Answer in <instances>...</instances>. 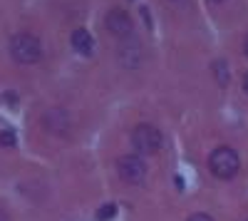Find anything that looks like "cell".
<instances>
[{
	"mask_svg": "<svg viewBox=\"0 0 248 221\" xmlns=\"http://www.w3.org/2000/svg\"><path fill=\"white\" fill-rule=\"evenodd\" d=\"M189 221H214V219H211L209 214H194V216H191Z\"/></svg>",
	"mask_w": 248,
	"mask_h": 221,
	"instance_id": "obj_12",
	"label": "cell"
},
{
	"mask_svg": "<svg viewBox=\"0 0 248 221\" xmlns=\"http://www.w3.org/2000/svg\"><path fill=\"white\" fill-rule=\"evenodd\" d=\"M45 127L50 129V132H55V134H65L67 129H70V117H67V112L65 110H50L47 114H45Z\"/></svg>",
	"mask_w": 248,
	"mask_h": 221,
	"instance_id": "obj_6",
	"label": "cell"
},
{
	"mask_svg": "<svg viewBox=\"0 0 248 221\" xmlns=\"http://www.w3.org/2000/svg\"><path fill=\"white\" fill-rule=\"evenodd\" d=\"M139 57H141V52H139V45H137V43H132V47H129V45H124L122 52H119L122 65H124V67H129V70H134V67L139 65Z\"/></svg>",
	"mask_w": 248,
	"mask_h": 221,
	"instance_id": "obj_8",
	"label": "cell"
},
{
	"mask_svg": "<svg viewBox=\"0 0 248 221\" xmlns=\"http://www.w3.org/2000/svg\"><path fill=\"white\" fill-rule=\"evenodd\" d=\"M214 75H216V82H218L221 87H226V85H229L231 72H229V65H226L223 60H216V63H214Z\"/></svg>",
	"mask_w": 248,
	"mask_h": 221,
	"instance_id": "obj_9",
	"label": "cell"
},
{
	"mask_svg": "<svg viewBox=\"0 0 248 221\" xmlns=\"http://www.w3.org/2000/svg\"><path fill=\"white\" fill-rule=\"evenodd\" d=\"M117 172L122 176V182L139 184V182H144V176H147V164H144V159L139 154H124L117 162Z\"/></svg>",
	"mask_w": 248,
	"mask_h": 221,
	"instance_id": "obj_3",
	"label": "cell"
},
{
	"mask_svg": "<svg viewBox=\"0 0 248 221\" xmlns=\"http://www.w3.org/2000/svg\"><path fill=\"white\" fill-rule=\"evenodd\" d=\"M132 144H134L137 154H154L161 147V134L152 125H139L132 132Z\"/></svg>",
	"mask_w": 248,
	"mask_h": 221,
	"instance_id": "obj_4",
	"label": "cell"
},
{
	"mask_svg": "<svg viewBox=\"0 0 248 221\" xmlns=\"http://www.w3.org/2000/svg\"><path fill=\"white\" fill-rule=\"evenodd\" d=\"M211 3H221V0H211Z\"/></svg>",
	"mask_w": 248,
	"mask_h": 221,
	"instance_id": "obj_15",
	"label": "cell"
},
{
	"mask_svg": "<svg viewBox=\"0 0 248 221\" xmlns=\"http://www.w3.org/2000/svg\"><path fill=\"white\" fill-rule=\"evenodd\" d=\"M238 167H241V159H238V154H236L231 147H218V149H214L211 157H209V169H211V174L218 176V179H231V176H236Z\"/></svg>",
	"mask_w": 248,
	"mask_h": 221,
	"instance_id": "obj_2",
	"label": "cell"
},
{
	"mask_svg": "<svg viewBox=\"0 0 248 221\" xmlns=\"http://www.w3.org/2000/svg\"><path fill=\"white\" fill-rule=\"evenodd\" d=\"M105 25H107V30H109L112 35H117V37H129V32H132V17L124 13V10L114 8V10L107 13Z\"/></svg>",
	"mask_w": 248,
	"mask_h": 221,
	"instance_id": "obj_5",
	"label": "cell"
},
{
	"mask_svg": "<svg viewBox=\"0 0 248 221\" xmlns=\"http://www.w3.org/2000/svg\"><path fill=\"white\" fill-rule=\"evenodd\" d=\"M243 50H246V55H248V37H246V43H243Z\"/></svg>",
	"mask_w": 248,
	"mask_h": 221,
	"instance_id": "obj_14",
	"label": "cell"
},
{
	"mask_svg": "<svg viewBox=\"0 0 248 221\" xmlns=\"http://www.w3.org/2000/svg\"><path fill=\"white\" fill-rule=\"evenodd\" d=\"M114 211H117V206H114V204H109V206H102V209H99V214H97V219H99V221L112 219V216H114Z\"/></svg>",
	"mask_w": 248,
	"mask_h": 221,
	"instance_id": "obj_11",
	"label": "cell"
},
{
	"mask_svg": "<svg viewBox=\"0 0 248 221\" xmlns=\"http://www.w3.org/2000/svg\"><path fill=\"white\" fill-rule=\"evenodd\" d=\"M15 144V134L10 129H0V147H13Z\"/></svg>",
	"mask_w": 248,
	"mask_h": 221,
	"instance_id": "obj_10",
	"label": "cell"
},
{
	"mask_svg": "<svg viewBox=\"0 0 248 221\" xmlns=\"http://www.w3.org/2000/svg\"><path fill=\"white\" fill-rule=\"evenodd\" d=\"M10 55L17 60L20 65H32L43 57V45L40 40L30 32H17L10 37Z\"/></svg>",
	"mask_w": 248,
	"mask_h": 221,
	"instance_id": "obj_1",
	"label": "cell"
},
{
	"mask_svg": "<svg viewBox=\"0 0 248 221\" xmlns=\"http://www.w3.org/2000/svg\"><path fill=\"white\" fill-rule=\"evenodd\" d=\"M243 90H246V95H248V72H246V77H243Z\"/></svg>",
	"mask_w": 248,
	"mask_h": 221,
	"instance_id": "obj_13",
	"label": "cell"
},
{
	"mask_svg": "<svg viewBox=\"0 0 248 221\" xmlns=\"http://www.w3.org/2000/svg\"><path fill=\"white\" fill-rule=\"evenodd\" d=\"M92 45H94V43H92V35H90L87 30L79 28V30L72 32V47H75L79 55H90V52H92Z\"/></svg>",
	"mask_w": 248,
	"mask_h": 221,
	"instance_id": "obj_7",
	"label": "cell"
}]
</instances>
